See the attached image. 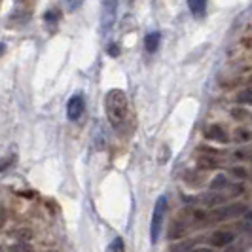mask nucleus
Wrapping results in <instances>:
<instances>
[{"label":"nucleus","instance_id":"nucleus-3","mask_svg":"<svg viewBox=\"0 0 252 252\" xmlns=\"http://www.w3.org/2000/svg\"><path fill=\"white\" fill-rule=\"evenodd\" d=\"M116 8H118V2H116V0H104V2H102V13H101L102 32H108L114 27V21H116Z\"/></svg>","mask_w":252,"mask_h":252},{"label":"nucleus","instance_id":"nucleus-2","mask_svg":"<svg viewBox=\"0 0 252 252\" xmlns=\"http://www.w3.org/2000/svg\"><path fill=\"white\" fill-rule=\"evenodd\" d=\"M165 211H167V197L161 195L158 201H156V207H154V215H152V224H150V241L156 245L158 239H159V231H161V224H163V216Z\"/></svg>","mask_w":252,"mask_h":252},{"label":"nucleus","instance_id":"nucleus-21","mask_svg":"<svg viewBox=\"0 0 252 252\" xmlns=\"http://www.w3.org/2000/svg\"><path fill=\"white\" fill-rule=\"evenodd\" d=\"M233 175H235V177H239V178H245V177H247V173H245L243 169H233Z\"/></svg>","mask_w":252,"mask_h":252},{"label":"nucleus","instance_id":"nucleus-12","mask_svg":"<svg viewBox=\"0 0 252 252\" xmlns=\"http://www.w3.org/2000/svg\"><path fill=\"white\" fill-rule=\"evenodd\" d=\"M106 252H126V243L122 237H116V239L108 245V251Z\"/></svg>","mask_w":252,"mask_h":252},{"label":"nucleus","instance_id":"nucleus-19","mask_svg":"<svg viewBox=\"0 0 252 252\" xmlns=\"http://www.w3.org/2000/svg\"><path fill=\"white\" fill-rule=\"evenodd\" d=\"M231 114H233V118H241V120H247L249 118V114L245 112V110H239V108H235Z\"/></svg>","mask_w":252,"mask_h":252},{"label":"nucleus","instance_id":"nucleus-16","mask_svg":"<svg viewBox=\"0 0 252 252\" xmlns=\"http://www.w3.org/2000/svg\"><path fill=\"white\" fill-rule=\"evenodd\" d=\"M10 252H32V249L29 247V243H21V241H17L15 245L10 247Z\"/></svg>","mask_w":252,"mask_h":252},{"label":"nucleus","instance_id":"nucleus-15","mask_svg":"<svg viewBox=\"0 0 252 252\" xmlns=\"http://www.w3.org/2000/svg\"><path fill=\"white\" fill-rule=\"evenodd\" d=\"M15 237H17V241H21V243H29V241L32 239V231L31 229H17L15 231Z\"/></svg>","mask_w":252,"mask_h":252},{"label":"nucleus","instance_id":"nucleus-10","mask_svg":"<svg viewBox=\"0 0 252 252\" xmlns=\"http://www.w3.org/2000/svg\"><path fill=\"white\" fill-rule=\"evenodd\" d=\"M159 42H161V34L159 32H150L144 38V48L148 53H156L158 48H159Z\"/></svg>","mask_w":252,"mask_h":252},{"label":"nucleus","instance_id":"nucleus-22","mask_svg":"<svg viewBox=\"0 0 252 252\" xmlns=\"http://www.w3.org/2000/svg\"><path fill=\"white\" fill-rule=\"evenodd\" d=\"M4 222H6V211L0 207V227L4 226Z\"/></svg>","mask_w":252,"mask_h":252},{"label":"nucleus","instance_id":"nucleus-23","mask_svg":"<svg viewBox=\"0 0 252 252\" xmlns=\"http://www.w3.org/2000/svg\"><path fill=\"white\" fill-rule=\"evenodd\" d=\"M191 252H213L211 249H205V247H201V249H195V251H191Z\"/></svg>","mask_w":252,"mask_h":252},{"label":"nucleus","instance_id":"nucleus-26","mask_svg":"<svg viewBox=\"0 0 252 252\" xmlns=\"http://www.w3.org/2000/svg\"><path fill=\"white\" fill-rule=\"evenodd\" d=\"M251 84H252V80H251Z\"/></svg>","mask_w":252,"mask_h":252},{"label":"nucleus","instance_id":"nucleus-20","mask_svg":"<svg viewBox=\"0 0 252 252\" xmlns=\"http://www.w3.org/2000/svg\"><path fill=\"white\" fill-rule=\"evenodd\" d=\"M108 55H112V57H116V55H120V48H118V44H112V46H108Z\"/></svg>","mask_w":252,"mask_h":252},{"label":"nucleus","instance_id":"nucleus-11","mask_svg":"<svg viewBox=\"0 0 252 252\" xmlns=\"http://www.w3.org/2000/svg\"><path fill=\"white\" fill-rule=\"evenodd\" d=\"M233 139H235V142H249V140H252V131L245 129V127H239V129H235Z\"/></svg>","mask_w":252,"mask_h":252},{"label":"nucleus","instance_id":"nucleus-5","mask_svg":"<svg viewBox=\"0 0 252 252\" xmlns=\"http://www.w3.org/2000/svg\"><path fill=\"white\" fill-rule=\"evenodd\" d=\"M84 108H86V101H84V97L82 95H74L68 104H66V116H68V120H80V116L84 114Z\"/></svg>","mask_w":252,"mask_h":252},{"label":"nucleus","instance_id":"nucleus-1","mask_svg":"<svg viewBox=\"0 0 252 252\" xmlns=\"http://www.w3.org/2000/svg\"><path fill=\"white\" fill-rule=\"evenodd\" d=\"M104 110L106 118L112 124L114 129H122L129 114V101L122 89H110L104 97Z\"/></svg>","mask_w":252,"mask_h":252},{"label":"nucleus","instance_id":"nucleus-7","mask_svg":"<svg viewBox=\"0 0 252 252\" xmlns=\"http://www.w3.org/2000/svg\"><path fill=\"white\" fill-rule=\"evenodd\" d=\"M197 167H199V171H209V169L220 167V161L215 154H205L201 158H197Z\"/></svg>","mask_w":252,"mask_h":252},{"label":"nucleus","instance_id":"nucleus-24","mask_svg":"<svg viewBox=\"0 0 252 252\" xmlns=\"http://www.w3.org/2000/svg\"><path fill=\"white\" fill-rule=\"evenodd\" d=\"M4 51H6V46H4V44H0V55H2Z\"/></svg>","mask_w":252,"mask_h":252},{"label":"nucleus","instance_id":"nucleus-18","mask_svg":"<svg viewBox=\"0 0 252 252\" xmlns=\"http://www.w3.org/2000/svg\"><path fill=\"white\" fill-rule=\"evenodd\" d=\"M44 19H46L48 23H53V21H57V19H59V13L55 12V10H50V12H46Z\"/></svg>","mask_w":252,"mask_h":252},{"label":"nucleus","instance_id":"nucleus-6","mask_svg":"<svg viewBox=\"0 0 252 252\" xmlns=\"http://www.w3.org/2000/svg\"><path fill=\"white\" fill-rule=\"evenodd\" d=\"M205 137L211 140H216V142H222V144H226L229 142V137H227L226 129L222 126H209L207 127V131H205Z\"/></svg>","mask_w":252,"mask_h":252},{"label":"nucleus","instance_id":"nucleus-14","mask_svg":"<svg viewBox=\"0 0 252 252\" xmlns=\"http://www.w3.org/2000/svg\"><path fill=\"white\" fill-rule=\"evenodd\" d=\"M227 184H229V182H227V177H226V175H216L215 180L211 182V188H213V189L226 188Z\"/></svg>","mask_w":252,"mask_h":252},{"label":"nucleus","instance_id":"nucleus-17","mask_svg":"<svg viewBox=\"0 0 252 252\" xmlns=\"http://www.w3.org/2000/svg\"><path fill=\"white\" fill-rule=\"evenodd\" d=\"M184 233V226L182 224H173V227H171V233H169V239H177V237H180Z\"/></svg>","mask_w":252,"mask_h":252},{"label":"nucleus","instance_id":"nucleus-25","mask_svg":"<svg viewBox=\"0 0 252 252\" xmlns=\"http://www.w3.org/2000/svg\"><path fill=\"white\" fill-rule=\"evenodd\" d=\"M247 220H251V222H252V211H249V213H247Z\"/></svg>","mask_w":252,"mask_h":252},{"label":"nucleus","instance_id":"nucleus-9","mask_svg":"<svg viewBox=\"0 0 252 252\" xmlns=\"http://www.w3.org/2000/svg\"><path fill=\"white\" fill-rule=\"evenodd\" d=\"M188 8L195 19H201L207 12V0H188Z\"/></svg>","mask_w":252,"mask_h":252},{"label":"nucleus","instance_id":"nucleus-4","mask_svg":"<svg viewBox=\"0 0 252 252\" xmlns=\"http://www.w3.org/2000/svg\"><path fill=\"white\" fill-rule=\"evenodd\" d=\"M247 211V205L243 203H235V205H227V207H220L213 213V218L215 220H226V218H231V216H239L241 213Z\"/></svg>","mask_w":252,"mask_h":252},{"label":"nucleus","instance_id":"nucleus-13","mask_svg":"<svg viewBox=\"0 0 252 252\" xmlns=\"http://www.w3.org/2000/svg\"><path fill=\"white\" fill-rule=\"evenodd\" d=\"M237 102L239 104H252V89H243L237 93Z\"/></svg>","mask_w":252,"mask_h":252},{"label":"nucleus","instance_id":"nucleus-8","mask_svg":"<svg viewBox=\"0 0 252 252\" xmlns=\"http://www.w3.org/2000/svg\"><path fill=\"white\" fill-rule=\"evenodd\" d=\"M231 241H235V235L231 231H216L215 235L211 237L213 247H227Z\"/></svg>","mask_w":252,"mask_h":252}]
</instances>
